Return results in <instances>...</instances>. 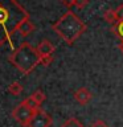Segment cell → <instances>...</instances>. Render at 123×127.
Masks as SVG:
<instances>
[{
  "label": "cell",
  "instance_id": "1",
  "mask_svg": "<svg viewBox=\"0 0 123 127\" xmlns=\"http://www.w3.org/2000/svg\"><path fill=\"white\" fill-rule=\"evenodd\" d=\"M28 17V11L17 0H0V46L8 42L11 49L15 50L12 36Z\"/></svg>",
  "mask_w": 123,
  "mask_h": 127
},
{
  "label": "cell",
  "instance_id": "2",
  "mask_svg": "<svg viewBox=\"0 0 123 127\" xmlns=\"http://www.w3.org/2000/svg\"><path fill=\"white\" fill-rule=\"evenodd\" d=\"M52 29L67 45H71L85 33L86 25L73 11H67L52 25Z\"/></svg>",
  "mask_w": 123,
  "mask_h": 127
},
{
  "label": "cell",
  "instance_id": "3",
  "mask_svg": "<svg viewBox=\"0 0 123 127\" xmlns=\"http://www.w3.org/2000/svg\"><path fill=\"white\" fill-rule=\"evenodd\" d=\"M9 62L20 73L27 75L31 74L38 64H41V58L36 48H33L29 42L24 41L12 52V54L9 56Z\"/></svg>",
  "mask_w": 123,
  "mask_h": 127
},
{
  "label": "cell",
  "instance_id": "4",
  "mask_svg": "<svg viewBox=\"0 0 123 127\" xmlns=\"http://www.w3.org/2000/svg\"><path fill=\"white\" fill-rule=\"evenodd\" d=\"M33 114H34V110L31 109L28 105H25L24 101L20 102L19 105L12 110V117H13V119L17 123H20L23 127L28 126V123H29L31 118L33 117Z\"/></svg>",
  "mask_w": 123,
  "mask_h": 127
},
{
  "label": "cell",
  "instance_id": "5",
  "mask_svg": "<svg viewBox=\"0 0 123 127\" xmlns=\"http://www.w3.org/2000/svg\"><path fill=\"white\" fill-rule=\"evenodd\" d=\"M53 123V119L46 111H44L41 109L36 110L33 117L31 118L29 123L27 127H50Z\"/></svg>",
  "mask_w": 123,
  "mask_h": 127
},
{
  "label": "cell",
  "instance_id": "6",
  "mask_svg": "<svg viewBox=\"0 0 123 127\" xmlns=\"http://www.w3.org/2000/svg\"><path fill=\"white\" fill-rule=\"evenodd\" d=\"M37 53L40 56V58H44V57H50L54 52V45L52 44L50 41L48 40H42L41 42L37 45Z\"/></svg>",
  "mask_w": 123,
  "mask_h": 127
},
{
  "label": "cell",
  "instance_id": "7",
  "mask_svg": "<svg viewBox=\"0 0 123 127\" xmlns=\"http://www.w3.org/2000/svg\"><path fill=\"white\" fill-rule=\"evenodd\" d=\"M91 98H93V95H91V93L86 89V87H79L78 90L74 91V99L79 103V105H86V103H89L91 101Z\"/></svg>",
  "mask_w": 123,
  "mask_h": 127
},
{
  "label": "cell",
  "instance_id": "8",
  "mask_svg": "<svg viewBox=\"0 0 123 127\" xmlns=\"http://www.w3.org/2000/svg\"><path fill=\"white\" fill-rule=\"evenodd\" d=\"M34 31V25L32 24V21L29 20V17L25 19L24 21L19 25L17 31H16V33H19L21 37H27V36H29L32 32Z\"/></svg>",
  "mask_w": 123,
  "mask_h": 127
},
{
  "label": "cell",
  "instance_id": "9",
  "mask_svg": "<svg viewBox=\"0 0 123 127\" xmlns=\"http://www.w3.org/2000/svg\"><path fill=\"white\" fill-rule=\"evenodd\" d=\"M103 19H105V21H107L109 24H113V25H115V24L118 23V17H117V12H115V9H106L105 13H103Z\"/></svg>",
  "mask_w": 123,
  "mask_h": 127
},
{
  "label": "cell",
  "instance_id": "10",
  "mask_svg": "<svg viewBox=\"0 0 123 127\" xmlns=\"http://www.w3.org/2000/svg\"><path fill=\"white\" fill-rule=\"evenodd\" d=\"M29 97L33 99V101L37 103L38 106H41V105H42V102L45 101V98H46V97H45V94H44L41 90H36L34 93H32V94L29 95Z\"/></svg>",
  "mask_w": 123,
  "mask_h": 127
},
{
  "label": "cell",
  "instance_id": "11",
  "mask_svg": "<svg viewBox=\"0 0 123 127\" xmlns=\"http://www.w3.org/2000/svg\"><path fill=\"white\" fill-rule=\"evenodd\" d=\"M61 127H85L81 121H78L77 118H69L61 125Z\"/></svg>",
  "mask_w": 123,
  "mask_h": 127
},
{
  "label": "cell",
  "instance_id": "12",
  "mask_svg": "<svg viewBox=\"0 0 123 127\" xmlns=\"http://www.w3.org/2000/svg\"><path fill=\"white\" fill-rule=\"evenodd\" d=\"M8 91H9L12 95H20L21 91H23V86L20 85V82L15 81V82H12L11 85L8 86Z\"/></svg>",
  "mask_w": 123,
  "mask_h": 127
},
{
  "label": "cell",
  "instance_id": "13",
  "mask_svg": "<svg viewBox=\"0 0 123 127\" xmlns=\"http://www.w3.org/2000/svg\"><path fill=\"white\" fill-rule=\"evenodd\" d=\"M113 32L114 34L119 37L121 40H123V21H118L115 25L113 27Z\"/></svg>",
  "mask_w": 123,
  "mask_h": 127
},
{
  "label": "cell",
  "instance_id": "14",
  "mask_svg": "<svg viewBox=\"0 0 123 127\" xmlns=\"http://www.w3.org/2000/svg\"><path fill=\"white\" fill-rule=\"evenodd\" d=\"M117 12V17H118V21H123V4L118 5V8L115 9Z\"/></svg>",
  "mask_w": 123,
  "mask_h": 127
},
{
  "label": "cell",
  "instance_id": "15",
  "mask_svg": "<svg viewBox=\"0 0 123 127\" xmlns=\"http://www.w3.org/2000/svg\"><path fill=\"white\" fill-rule=\"evenodd\" d=\"M86 4H87V0H75L74 4H73V7L78 8V9H82V8L85 7Z\"/></svg>",
  "mask_w": 123,
  "mask_h": 127
},
{
  "label": "cell",
  "instance_id": "16",
  "mask_svg": "<svg viewBox=\"0 0 123 127\" xmlns=\"http://www.w3.org/2000/svg\"><path fill=\"white\" fill-rule=\"evenodd\" d=\"M52 61H53V57H44V58H41V65L42 66H49L50 64H52Z\"/></svg>",
  "mask_w": 123,
  "mask_h": 127
},
{
  "label": "cell",
  "instance_id": "17",
  "mask_svg": "<svg viewBox=\"0 0 123 127\" xmlns=\"http://www.w3.org/2000/svg\"><path fill=\"white\" fill-rule=\"evenodd\" d=\"M90 127H107V125L103 121H101V119H98V121H95Z\"/></svg>",
  "mask_w": 123,
  "mask_h": 127
},
{
  "label": "cell",
  "instance_id": "18",
  "mask_svg": "<svg viewBox=\"0 0 123 127\" xmlns=\"http://www.w3.org/2000/svg\"><path fill=\"white\" fill-rule=\"evenodd\" d=\"M60 1H61L63 5H66V7H73L75 0H60Z\"/></svg>",
  "mask_w": 123,
  "mask_h": 127
},
{
  "label": "cell",
  "instance_id": "19",
  "mask_svg": "<svg viewBox=\"0 0 123 127\" xmlns=\"http://www.w3.org/2000/svg\"><path fill=\"white\" fill-rule=\"evenodd\" d=\"M119 49H121V52H122V53H123V40H121V44H119Z\"/></svg>",
  "mask_w": 123,
  "mask_h": 127
},
{
  "label": "cell",
  "instance_id": "20",
  "mask_svg": "<svg viewBox=\"0 0 123 127\" xmlns=\"http://www.w3.org/2000/svg\"><path fill=\"white\" fill-rule=\"evenodd\" d=\"M107 127H109V126H107Z\"/></svg>",
  "mask_w": 123,
  "mask_h": 127
}]
</instances>
